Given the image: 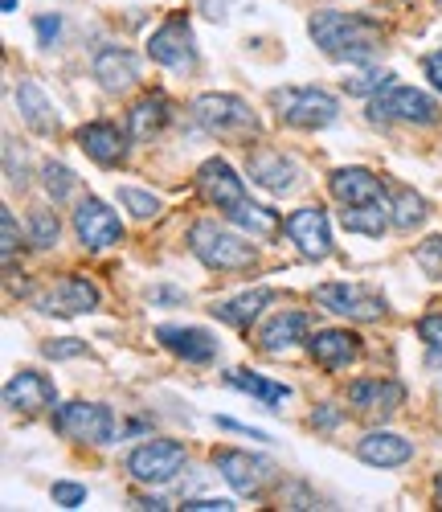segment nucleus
<instances>
[{
  "label": "nucleus",
  "mask_w": 442,
  "mask_h": 512,
  "mask_svg": "<svg viewBox=\"0 0 442 512\" xmlns=\"http://www.w3.org/2000/svg\"><path fill=\"white\" fill-rule=\"evenodd\" d=\"M156 340L189 365H209L217 357V336L197 324H164V328H156Z\"/></svg>",
  "instance_id": "obj_15"
},
{
  "label": "nucleus",
  "mask_w": 442,
  "mask_h": 512,
  "mask_svg": "<svg viewBox=\"0 0 442 512\" xmlns=\"http://www.w3.org/2000/svg\"><path fill=\"white\" fill-rule=\"evenodd\" d=\"M357 455L369 463V467H402L414 459V443L393 435V431H373L357 443Z\"/></svg>",
  "instance_id": "obj_23"
},
{
  "label": "nucleus",
  "mask_w": 442,
  "mask_h": 512,
  "mask_svg": "<svg viewBox=\"0 0 442 512\" xmlns=\"http://www.w3.org/2000/svg\"><path fill=\"white\" fill-rule=\"evenodd\" d=\"M185 508H189V512H234L230 500H213V496H209V500H185Z\"/></svg>",
  "instance_id": "obj_42"
},
{
  "label": "nucleus",
  "mask_w": 442,
  "mask_h": 512,
  "mask_svg": "<svg viewBox=\"0 0 442 512\" xmlns=\"http://www.w3.org/2000/svg\"><path fill=\"white\" fill-rule=\"evenodd\" d=\"M0 234H5V259H13L17 246H21V234H17V218H13V209H0Z\"/></svg>",
  "instance_id": "obj_39"
},
{
  "label": "nucleus",
  "mask_w": 442,
  "mask_h": 512,
  "mask_svg": "<svg viewBox=\"0 0 442 512\" xmlns=\"http://www.w3.org/2000/svg\"><path fill=\"white\" fill-rule=\"evenodd\" d=\"M328 189L340 205H377L385 201V185L369 173V168H336L328 177Z\"/></svg>",
  "instance_id": "obj_19"
},
{
  "label": "nucleus",
  "mask_w": 442,
  "mask_h": 512,
  "mask_svg": "<svg viewBox=\"0 0 442 512\" xmlns=\"http://www.w3.org/2000/svg\"><path fill=\"white\" fill-rule=\"evenodd\" d=\"M434 500H438V508H442V472H438V480H434Z\"/></svg>",
  "instance_id": "obj_45"
},
{
  "label": "nucleus",
  "mask_w": 442,
  "mask_h": 512,
  "mask_svg": "<svg viewBox=\"0 0 442 512\" xmlns=\"http://www.w3.org/2000/svg\"><path fill=\"white\" fill-rule=\"evenodd\" d=\"M389 82H393V74H389V70H381V74L373 70V74H365V78H352V82H348V91H352V95H369V91L389 87Z\"/></svg>",
  "instance_id": "obj_38"
},
{
  "label": "nucleus",
  "mask_w": 442,
  "mask_h": 512,
  "mask_svg": "<svg viewBox=\"0 0 442 512\" xmlns=\"http://www.w3.org/2000/svg\"><path fill=\"white\" fill-rule=\"evenodd\" d=\"M78 144H82L86 156H91L95 164H103V168H115V164L127 160V140H123V132L115 123H86L78 132Z\"/></svg>",
  "instance_id": "obj_21"
},
{
  "label": "nucleus",
  "mask_w": 442,
  "mask_h": 512,
  "mask_svg": "<svg viewBox=\"0 0 442 512\" xmlns=\"http://www.w3.org/2000/svg\"><path fill=\"white\" fill-rule=\"evenodd\" d=\"M185 463H189V451L181 443H172V439H148L140 443L136 451L127 455V472L136 484H172L176 476L185 472Z\"/></svg>",
  "instance_id": "obj_5"
},
{
  "label": "nucleus",
  "mask_w": 442,
  "mask_h": 512,
  "mask_svg": "<svg viewBox=\"0 0 442 512\" xmlns=\"http://www.w3.org/2000/svg\"><path fill=\"white\" fill-rule=\"evenodd\" d=\"M50 496H54V504H62V508L86 504V488H82V484H66V480H58V484L50 488Z\"/></svg>",
  "instance_id": "obj_37"
},
{
  "label": "nucleus",
  "mask_w": 442,
  "mask_h": 512,
  "mask_svg": "<svg viewBox=\"0 0 442 512\" xmlns=\"http://www.w3.org/2000/svg\"><path fill=\"white\" fill-rule=\"evenodd\" d=\"M193 119L209 136H226V140H246L258 132V119H254L250 103L238 95H201L193 103Z\"/></svg>",
  "instance_id": "obj_4"
},
{
  "label": "nucleus",
  "mask_w": 442,
  "mask_h": 512,
  "mask_svg": "<svg viewBox=\"0 0 442 512\" xmlns=\"http://www.w3.org/2000/svg\"><path fill=\"white\" fill-rule=\"evenodd\" d=\"M58 29H62V21H58L54 13H46V17H37V41H41V46H54V37H58Z\"/></svg>",
  "instance_id": "obj_41"
},
{
  "label": "nucleus",
  "mask_w": 442,
  "mask_h": 512,
  "mask_svg": "<svg viewBox=\"0 0 442 512\" xmlns=\"http://www.w3.org/2000/svg\"><path fill=\"white\" fill-rule=\"evenodd\" d=\"M426 222V201L414 193V189H393V226L397 230H414Z\"/></svg>",
  "instance_id": "obj_31"
},
{
  "label": "nucleus",
  "mask_w": 442,
  "mask_h": 512,
  "mask_svg": "<svg viewBox=\"0 0 442 512\" xmlns=\"http://www.w3.org/2000/svg\"><path fill=\"white\" fill-rule=\"evenodd\" d=\"M41 312H50V316H82V312H95L99 308V287L91 279H82V275H66L58 279L46 295L37 300Z\"/></svg>",
  "instance_id": "obj_13"
},
{
  "label": "nucleus",
  "mask_w": 442,
  "mask_h": 512,
  "mask_svg": "<svg viewBox=\"0 0 442 512\" xmlns=\"http://www.w3.org/2000/svg\"><path fill=\"white\" fill-rule=\"evenodd\" d=\"M271 107L279 111L283 123L303 127V132H320V127H332L340 119V103L320 91V87H283L271 91Z\"/></svg>",
  "instance_id": "obj_3"
},
{
  "label": "nucleus",
  "mask_w": 442,
  "mask_h": 512,
  "mask_svg": "<svg viewBox=\"0 0 442 512\" xmlns=\"http://www.w3.org/2000/svg\"><path fill=\"white\" fill-rule=\"evenodd\" d=\"M148 58L168 66V70H193L197 66V46H193V29L185 17H168L152 37H148Z\"/></svg>",
  "instance_id": "obj_11"
},
{
  "label": "nucleus",
  "mask_w": 442,
  "mask_h": 512,
  "mask_svg": "<svg viewBox=\"0 0 442 512\" xmlns=\"http://www.w3.org/2000/svg\"><path fill=\"white\" fill-rule=\"evenodd\" d=\"M316 300L344 320H381L385 316V295L365 283H324V287H316Z\"/></svg>",
  "instance_id": "obj_8"
},
{
  "label": "nucleus",
  "mask_w": 442,
  "mask_h": 512,
  "mask_svg": "<svg viewBox=\"0 0 442 512\" xmlns=\"http://www.w3.org/2000/svg\"><path fill=\"white\" fill-rule=\"evenodd\" d=\"M41 177H46V193H50L54 201H66V197L74 193V185H78L70 168H66V164H54V160L41 168Z\"/></svg>",
  "instance_id": "obj_35"
},
{
  "label": "nucleus",
  "mask_w": 442,
  "mask_h": 512,
  "mask_svg": "<svg viewBox=\"0 0 442 512\" xmlns=\"http://www.w3.org/2000/svg\"><path fill=\"white\" fill-rule=\"evenodd\" d=\"M418 267L430 275V279H442V234H434V238H426L422 246H418Z\"/></svg>",
  "instance_id": "obj_36"
},
{
  "label": "nucleus",
  "mask_w": 442,
  "mask_h": 512,
  "mask_svg": "<svg viewBox=\"0 0 442 512\" xmlns=\"http://www.w3.org/2000/svg\"><path fill=\"white\" fill-rule=\"evenodd\" d=\"M213 467L221 472V480H226L234 492H242V496H258L275 480V463L271 459H258V455L238 451V447L213 451Z\"/></svg>",
  "instance_id": "obj_6"
},
{
  "label": "nucleus",
  "mask_w": 442,
  "mask_h": 512,
  "mask_svg": "<svg viewBox=\"0 0 442 512\" xmlns=\"http://www.w3.org/2000/svg\"><path fill=\"white\" fill-rule=\"evenodd\" d=\"M426 78L442 91V46H438L434 54H426Z\"/></svg>",
  "instance_id": "obj_43"
},
{
  "label": "nucleus",
  "mask_w": 442,
  "mask_h": 512,
  "mask_svg": "<svg viewBox=\"0 0 442 512\" xmlns=\"http://www.w3.org/2000/svg\"><path fill=\"white\" fill-rule=\"evenodd\" d=\"M418 336H422V345H426V365L430 369H442V312L422 316Z\"/></svg>",
  "instance_id": "obj_32"
},
{
  "label": "nucleus",
  "mask_w": 442,
  "mask_h": 512,
  "mask_svg": "<svg viewBox=\"0 0 442 512\" xmlns=\"http://www.w3.org/2000/svg\"><path fill=\"white\" fill-rule=\"evenodd\" d=\"M283 230H287V238L299 246L303 259L320 263V259H328V254H332V222H328V213H324L320 205H303V209L287 213Z\"/></svg>",
  "instance_id": "obj_9"
},
{
  "label": "nucleus",
  "mask_w": 442,
  "mask_h": 512,
  "mask_svg": "<svg viewBox=\"0 0 442 512\" xmlns=\"http://www.w3.org/2000/svg\"><path fill=\"white\" fill-rule=\"evenodd\" d=\"M271 300H275V295H271L267 287H254V291L234 295V300H221V304H213V316H217L221 324H230V328H250V324L262 316V308H267Z\"/></svg>",
  "instance_id": "obj_25"
},
{
  "label": "nucleus",
  "mask_w": 442,
  "mask_h": 512,
  "mask_svg": "<svg viewBox=\"0 0 442 512\" xmlns=\"http://www.w3.org/2000/svg\"><path fill=\"white\" fill-rule=\"evenodd\" d=\"M5 13H17V0H5Z\"/></svg>",
  "instance_id": "obj_46"
},
{
  "label": "nucleus",
  "mask_w": 442,
  "mask_h": 512,
  "mask_svg": "<svg viewBox=\"0 0 442 512\" xmlns=\"http://www.w3.org/2000/svg\"><path fill=\"white\" fill-rule=\"evenodd\" d=\"M185 300V291H176V287H152V304H181Z\"/></svg>",
  "instance_id": "obj_44"
},
{
  "label": "nucleus",
  "mask_w": 442,
  "mask_h": 512,
  "mask_svg": "<svg viewBox=\"0 0 442 512\" xmlns=\"http://www.w3.org/2000/svg\"><path fill=\"white\" fill-rule=\"evenodd\" d=\"M189 250L197 254L209 271H246L258 259L254 246L242 234L217 226V222H197L189 230Z\"/></svg>",
  "instance_id": "obj_2"
},
{
  "label": "nucleus",
  "mask_w": 442,
  "mask_h": 512,
  "mask_svg": "<svg viewBox=\"0 0 442 512\" xmlns=\"http://www.w3.org/2000/svg\"><path fill=\"white\" fill-rule=\"evenodd\" d=\"M58 402V390L46 373H33V369H21L17 377H9L5 386V406L17 410V414H37Z\"/></svg>",
  "instance_id": "obj_17"
},
{
  "label": "nucleus",
  "mask_w": 442,
  "mask_h": 512,
  "mask_svg": "<svg viewBox=\"0 0 442 512\" xmlns=\"http://www.w3.org/2000/svg\"><path fill=\"white\" fill-rule=\"evenodd\" d=\"M226 218L234 226H242L250 238H271L275 230H283V222L275 218V213L267 205H254V201H238L234 209H226Z\"/></svg>",
  "instance_id": "obj_29"
},
{
  "label": "nucleus",
  "mask_w": 442,
  "mask_h": 512,
  "mask_svg": "<svg viewBox=\"0 0 442 512\" xmlns=\"http://www.w3.org/2000/svg\"><path fill=\"white\" fill-rule=\"evenodd\" d=\"M299 340H307V316L303 312H279L267 328L258 332L262 353H287V349L299 345Z\"/></svg>",
  "instance_id": "obj_26"
},
{
  "label": "nucleus",
  "mask_w": 442,
  "mask_h": 512,
  "mask_svg": "<svg viewBox=\"0 0 442 512\" xmlns=\"http://www.w3.org/2000/svg\"><path fill=\"white\" fill-rule=\"evenodd\" d=\"M348 402L357 406L361 414H393L397 406L406 402V390L389 377H361L348 386Z\"/></svg>",
  "instance_id": "obj_18"
},
{
  "label": "nucleus",
  "mask_w": 442,
  "mask_h": 512,
  "mask_svg": "<svg viewBox=\"0 0 442 512\" xmlns=\"http://www.w3.org/2000/svg\"><path fill=\"white\" fill-rule=\"evenodd\" d=\"M17 107H21V119L33 127L37 136H54L58 132V115H54L46 91H41L33 78H21L17 82Z\"/></svg>",
  "instance_id": "obj_24"
},
{
  "label": "nucleus",
  "mask_w": 442,
  "mask_h": 512,
  "mask_svg": "<svg viewBox=\"0 0 442 512\" xmlns=\"http://www.w3.org/2000/svg\"><path fill=\"white\" fill-rule=\"evenodd\" d=\"M369 115L385 123H438V103L414 87H389L369 103Z\"/></svg>",
  "instance_id": "obj_12"
},
{
  "label": "nucleus",
  "mask_w": 442,
  "mask_h": 512,
  "mask_svg": "<svg viewBox=\"0 0 442 512\" xmlns=\"http://www.w3.org/2000/svg\"><path fill=\"white\" fill-rule=\"evenodd\" d=\"M41 353L54 357V361H66V357H82L86 345L82 340H50V345H41Z\"/></svg>",
  "instance_id": "obj_40"
},
{
  "label": "nucleus",
  "mask_w": 442,
  "mask_h": 512,
  "mask_svg": "<svg viewBox=\"0 0 442 512\" xmlns=\"http://www.w3.org/2000/svg\"><path fill=\"white\" fill-rule=\"evenodd\" d=\"M250 181L271 193H287L295 189V164L275 148H258L250 152Z\"/></svg>",
  "instance_id": "obj_22"
},
{
  "label": "nucleus",
  "mask_w": 442,
  "mask_h": 512,
  "mask_svg": "<svg viewBox=\"0 0 442 512\" xmlns=\"http://www.w3.org/2000/svg\"><path fill=\"white\" fill-rule=\"evenodd\" d=\"M340 222H344V230H352V234L381 238L385 226H393V209H389L385 201H377V205H344Z\"/></svg>",
  "instance_id": "obj_28"
},
{
  "label": "nucleus",
  "mask_w": 442,
  "mask_h": 512,
  "mask_svg": "<svg viewBox=\"0 0 442 512\" xmlns=\"http://www.w3.org/2000/svg\"><path fill=\"white\" fill-rule=\"evenodd\" d=\"M74 234L86 250H107L115 242H123V222L119 213L99 201V197H82L78 209H74Z\"/></svg>",
  "instance_id": "obj_10"
},
{
  "label": "nucleus",
  "mask_w": 442,
  "mask_h": 512,
  "mask_svg": "<svg viewBox=\"0 0 442 512\" xmlns=\"http://www.w3.org/2000/svg\"><path fill=\"white\" fill-rule=\"evenodd\" d=\"M54 426L66 435V439H78V443H111L115 439V418L107 406L99 402H66L58 414H54Z\"/></svg>",
  "instance_id": "obj_7"
},
{
  "label": "nucleus",
  "mask_w": 442,
  "mask_h": 512,
  "mask_svg": "<svg viewBox=\"0 0 442 512\" xmlns=\"http://www.w3.org/2000/svg\"><path fill=\"white\" fill-rule=\"evenodd\" d=\"M119 201L131 209V218H140V222H148V218H156V213H160V197H152L144 189H131V185L119 189Z\"/></svg>",
  "instance_id": "obj_34"
},
{
  "label": "nucleus",
  "mask_w": 442,
  "mask_h": 512,
  "mask_svg": "<svg viewBox=\"0 0 442 512\" xmlns=\"http://www.w3.org/2000/svg\"><path fill=\"white\" fill-rule=\"evenodd\" d=\"M29 242L41 246V250H50L58 242V218H54V209H37L33 218H29Z\"/></svg>",
  "instance_id": "obj_33"
},
{
  "label": "nucleus",
  "mask_w": 442,
  "mask_h": 512,
  "mask_svg": "<svg viewBox=\"0 0 442 512\" xmlns=\"http://www.w3.org/2000/svg\"><path fill=\"white\" fill-rule=\"evenodd\" d=\"M168 119H172V103L156 91V95H144L136 107H131L127 127H131V136H136V140H152V136L164 132V123H168Z\"/></svg>",
  "instance_id": "obj_27"
},
{
  "label": "nucleus",
  "mask_w": 442,
  "mask_h": 512,
  "mask_svg": "<svg viewBox=\"0 0 442 512\" xmlns=\"http://www.w3.org/2000/svg\"><path fill=\"white\" fill-rule=\"evenodd\" d=\"M307 33L312 41L336 62H373L381 50H385V29L365 17V13H336V9H324L307 21Z\"/></svg>",
  "instance_id": "obj_1"
},
{
  "label": "nucleus",
  "mask_w": 442,
  "mask_h": 512,
  "mask_svg": "<svg viewBox=\"0 0 442 512\" xmlns=\"http://www.w3.org/2000/svg\"><path fill=\"white\" fill-rule=\"evenodd\" d=\"M307 353H312V361L328 373H340L348 369L352 361L361 357V336L348 332V328H324L316 336H307Z\"/></svg>",
  "instance_id": "obj_16"
},
{
  "label": "nucleus",
  "mask_w": 442,
  "mask_h": 512,
  "mask_svg": "<svg viewBox=\"0 0 442 512\" xmlns=\"http://www.w3.org/2000/svg\"><path fill=\"white\" fill-rule=\"evenodd\" d=\"M95 78H99L103 91L119 95L140 78V58L131 50H123V46H107V50L95 54Z\"/></svg>",
  "instance_id": "obj_20"
},
{
  "label": "nucleus",
  "mask_w": 442,
  "mask_h": 512,
  "mask_svg": "<svg viewBox=\"0 0 442 512\" xmlns=\"http://www.w3.org/2000/svg\"><path fill=\"white\" fill-rule=\"evenodd\" d=\"M197 189H201V197L213 205V209H234L238 201H246V185H242V177L230 168V160H221V156H213V160H205L201 168H197Z\"/></svg>",
  "instance_id": "obj_14"
},
{
  "label": "nucleus",
  "mask_w": 442,
  "mask_h": 512,
  "mask_svg": "<svg viewBox=\"0 0 442 512\" xmlns=\"http://www.w3.org/2000/svg\"><path fill=\"white\" fill-rule=\"evenodd\" d=\"M226 381L234 390H242V394H250V398H258L262 406H279V402H287L291 398V390L287 386H279V381H267V377H258V373H246V369H234V373H226Z\"/></svg>",
  "instance_id": "obj_30"
}]
</instances>
